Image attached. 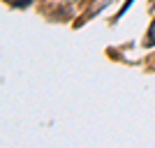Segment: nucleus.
Masks as SVG:
<instances>
[{"label":"nucleus","instance_id":"nucleus-2","mask_svg":"<svg viewBox=\"0 0 155 148\" xmlns=\"http://www.w3.org/2000/svg\"><path fill=\"white\" fill-rule=\"evenodd\" d=\"M132 2H134V0H127V2H125V5L120 7V14H118V16H123V14H125V12L130 9V7H132Z\"/></svg>","mask_w":155,"mask_h":148},{"label":"nucleus","instance_id":"nucleus-1","mask_svg":"<svg viewBox=\"0 0 155 148\" xmlns=\"http://www.w3.org/2000/svg\"><path fill=\"white\" fill-rule=\"evenodd\" d=\"M155 44V21L150 23V28H148V46H153Z\"/></svg>","mask_w":155,"mask_h":148}]
</instances>
